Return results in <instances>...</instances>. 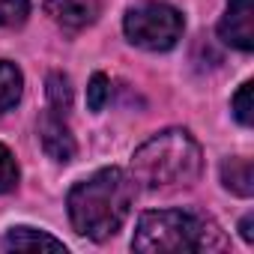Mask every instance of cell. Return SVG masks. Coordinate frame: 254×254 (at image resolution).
Instances as JSON below:
<instances>
[{
	"label": "cell",
	"mask_w": 254,
	"mask_h": 254,
	"mask_svg": "<svg viewBox=\"0 0 254 254\" xmlns=\"http://www.w3.org/2000/svg\"><path fill=\"white\" fill-rule=\"evenodd\" d=\"M24 93V75L15 63L9 60H0V114H6L9 108L18 105Z\"/></svg>",
	"instance_id": "cell-10"
},
{
	"label": "cell",
	"mask_w": 254,
	"mask_h": 254,
	"mask_svg": "<svg viewBox=\"0 0 254 254\" xmlns=\"http://www.w3.org/2000/svg\"><path fill=\"white\" fill-rule=\"evenodd\" d=\"M108 99H111V81H108V75L96 72L90 78V87H87V105H90V111H102L108 105Z\"/></svg>",
	"instance_id": "cell-14"
},
{
	"label": "cell",
	"mask_w": 254,
	"mask_h": 254,
	"mask_svg": "<svg viewBox=\"0 0 254 254\" xmlns=\"http://www.w3.org/2000/svg\"><path fill=\"white\" fill-rule=\"evenodd\" d=\"M45 12L51 15V21L57 27L78 33L99 18L102 0H45Z\"/></svg>",
	"instance_id": "cell-7"
},
{
	"label": "cell",
	"mask_w": 254,
	"mask_h": 254,
	"mask_svg": "<svg viewBox=\"0 0 254 254\" xmlns=\"http://www.w3.org/2000/svg\"><path fill=\"white\" fill-rule=\"evenodd\" d=\"M30 15V0H0V27H21Z\"/></svg>",
	"instance_id": "cell-13"
},
{
	"label": "cell",
	"mask_w": 254,
	"mask_h": 254,
	"mask_svg": "<svg viewBox=\"0 0 254 254\" xmlns=\"http://www.w3.org/2000/svg\"><path fill=\"white\" fill-rule=\"evenodd\" d=\"M203 171L200 144L186 129H165L144 141L132 156V177L147 189L191 186Z\"/></svg>",
	"instance_id": "cell-2"
},
{
	"label": "cell",
	"mask_w": 254,
	"mask_h": 254,
	"mask_svg": "<svg viewBox=\"0 0 254 254\" xmlns=\"http://www.w3.org/2000/svg\"><path fill=\"white\" fill-rule=\"evenodd\" d=\"M132 248L141 254L159 251H215L224 248L221 230L189 209H159L144 212L132 239Z\"/></svg>",
	"instance_id": "cell-3"
},
{
	"label": "cell",
	"mask_w": 254,
	"mask_h": 254,
	"mask_svg": "<svg viewBox=\"0 0 254 254\" xmlns=\"http://www.w3.org/2000/svg\"><path fill=\"white\" fill-rule=\"evenodd\" d=\"M233 117L242 123V126H251L254 123V105H251V81H245L236 96H233Z\"/></svg>",
	"instance_id": "cell-15"
},
{
	"label": "cell",
	"mask_w": 254,
	"mask_h": 254,
	"mask_svg": "<svg viewBox=\"0 0 254 254\" xmlns=\"http://www.w3.org/2000/svg\"><path fill=\"white\" fill-rule=\"evenodd\" d=\"M48 102H51V111L57 114H66L69 105H72V84L63 72H51L48 75Z\"/></svg>",
	"instance_id": "cell-11"
},
{
	"label": "cell",
	"mask_w": 254,
	"mask_h": 254,
	"mask_svg": "<svg viewBox=\"0 0 254 254\" xmlns=\"http://www.w3.org/2000/svg\"><path fill=\"white\" fill-rule=\"evenodd\" d=\"M221 183L224 189H230L233 194L239 197H251L254 194V168H251V159H227L221 165Z\"/></svg>",
	"instance_id": "cell-9"
},
{
	"label": "cell",
	"mask_w": 254,
	"mask_h": 254,
	"mask_svg": "<svg viewBox=\"0 0 254 254\" xmlns=\"http://www.w3.org/2000/svg\"><path fill=\"white\" fill-rule=\"evenodd\" d=\"M239 230H242V239H245V242H254V233H251V215H245V218H242Z\"/></svg>",
	"instance_id": "cell-16"
},
{
	"label": "cell",
	"mask_w": 254,
	"mask_h": 254,
	"mask_svg": "<svg viewBox=\"0 0 254 254\" xmlns=\"http://www.w3.org/2000/svg\"><path fill=\"white\" fill-rule=\"evenodd\" d=\"M123 30H126V39L144 51H171L183 39L186 21L180 9H174L171 3L150 0V3H138L126 12Z\"/></svg>",
	"instance_id": "cell-4"
},
{
	"label": "cell",
	"mask_w": 254,
	"mask_h": 254,
	"mask_svg": "<svg viewBox=\"0 0 254 254\" xmlns=\"http://www.w3.org/2000/svg\"><path fill=\"white\" fill-rule=\"evenodd\" d=\"M39 141H42V150H45L54 162H60V165H66V162L75 159V150H78V147H75V138H72V132H69L63 114L45 111V114L39 117Z\"/></svg>",
	"instance_id": "cell-6"
},
{
	"label": "cell",
	"mask_w": 254,
	"mask_h": 254,
	"mask_svg": "<svg viewBox=\"0 0 254 254\" xmlns=\"http://www.w3.org/2000/svg\"><path fill=\"white\" fill-rule=\"evenodd\" d=\"M135 180L120 168H102L93 177L72 186L66 206L75 233L105 242L111 239L132 212Z\"/></svg>",
	"instance_id": "cell-1"
},
{
	"label": "cell",
	"mask_w": 254,
	"mask_h": 254,
	"mask_svg": "<svg viewBox=\"0 0 254 254\" xmlns=\"http://www.w3.org/2000/svg\"><path fill=\"white\" fill-rule=\"evenodd\" d=\"M218 36L239 51L254 48V3L251 0H227L224 18L218 21Z\"/></svg>",
	"instance_id": "cell-5"
},
{
	"label": "cell",
	"mask_w": 254,
	"mask_h": 254,
	"mask_svg": "<svg viewBox=\"0 0 254 254\" xmlns=\"http://www.w3.org/2000/svg\"><path fill=\"white\" fill-rule=\"evenodd\" d=\"M18 180H21V171H18V162H15V156L9 153V147H3V144H0V194H9V191H15Z\"/></svg>",
	"instance_id": "cell-12"
},
{
	"label": "cell",
	"mask_w": 254,
	"mask_h": 254,
	"mask_svg": "<svg viewBox=\"0 0 254 254\" xmlns=\"http://www.w3.org/2000/svg\"><path fill=\"white\" fill-rule=\"evenodd\" d=\"M6 251H39V248H51V251H66V245L60 239H54L45 230L36 227H12L3 239Z\"/></svg>",
	"instance_id": "cell-8"
}]
</instances>
